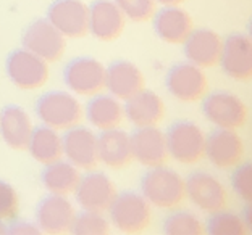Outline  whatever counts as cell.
<instances>
[{"label": "cell", "instance_id": "5", "mask_svg": "<svg viewBox=\"0 0 252 235\" xmlns=\"http://www.w3.org/2000/svg\"><path fill=\"white\" fill-rule=\"evenodd\" d=\"M202 113L215 128L234 131L243 128L249 116V110L241 97L228 90L207 92L202 99Z\"/></svg>", "mask_w": 252, "mask_h": 235}, {"label": "cell", "instance_id": "26", "mask_svg": "<svg viewBox=\"0 0 252 235\" xmlns=\"http://www.w3.org/2000/svg\"><path fill=\"white\" fill-rule=\"evenodd\" d=\"M79 179H81L79 169L70 161H63V159L45 164L41 174V182L45 190L54 195H63V197L74 193Z\"/></svg>", "mask_w": 252, "mask_h": 235}, {"label": "cell", "instance_id": "10", "mask_svg": "<svg viewBox=\"0 0 252 235\" xmlns=\"http://www.w3.org/2000/svg\"><path fill=\"white\" fill-rule=\"evenodd\" d=\"M21 44L26 50L41 56L44 61L55 63L65 55L66 39L50 25L47 18H37L23 31Z\"/></svg>", "mask_w": 252, "mask_h": 235}, {"label": "cell", "instance_id": "34", "mask_svg": "<svg viewBox=\"0 0 252 235\" xmlns=\"http://www.w3.org/2000/svg\"><path fill=\"white\" fill-rule=\"evenodd\" d=\"M7 234L10 235H37L41 234L37 224H32L30 221H11V224L7 226Z\"/></svg>", "mask_w": 252, "mask_h": 235}, {"label": "cell", "instance_id": "27", "mask_svg": "<svg viewBox=\"0 0 252 235\" xmlns=\"http://www.w3.org/2000/svg\"><path fill=\"white\" fill-rule=\"evenodd\" d=\"M28 152L41 164H50L59 161L63 157V143L59 131L49 126H36L32 129L30 142H28Z\"/></svg>", "mask_w": 252, "mask_h": 235}, {"label": "cell", "instance_id": "15", "mask_svg": "<svg viewBox=\"0 0 252 235\" xmlns=\"http://www.w3.org/2000/svg\"><path fill=\"white\" fill-rule=\"evenodd\" d=\"M219 65L234 81H249L252 76V41L248 34H230L221 45Z\"/></svg>", "mask_w": 252, "mask_h": 235}, {"label": "cell", "instance_id": "25", "mask_svg": "<svg viewBox=\"0 0 252 235\" xmlns=\"http://www.w3.org/2000/svg\"><path fill=\"white\" fill-rule=\"evenodd\" d=\"M86 119L97 131H108L120 128L125 119L122 100L110 94H97L91 97L86 105Z\"/></svg>", "mask_w": 252, "mask_h": 235}, {"label": "cell", "instance_id": "21", "mask_svg": "<svg viewBox=\"0 0 252 235\" xmlns=\"http://www.w3.org/2000/svg\"><path fill=\"white\" fill-rule=\"evenodd\" d=\"M97 158L110 169H125L133 163L131 139L126 131L115 128L97 135Z\"/></svg>", "mask_w": 252, "mask_h": 235}, {"label": "cell", "instance_id": "30", "mask_svg": "<svg viewBox=\"0 0 252 235\" xmlns=\"http://www.w3.org/2000/svg\"><path fill=\"white\" fill-rule=\"evenodd\" d=\"M110 229L112 224L104 213L83 209V213H76L70 232L74 235H107L110 234Z\"/></svg>", "mask_w": 252, "mask_h": 235}, {"label": "cell", "instance_id": "4", "mask_svg": "<svg viewBox=\"0 0 252 235\" xmlns=\"http://www.w3.org/2000/svg\"><path fill=\"white\" fill-rule=\"evenodd\" d=\"M168 155L180 164H197L205 157V132L191 121L173 123L165 132Z\"/></svg>", "mask_w": 252, "mask_h": 235}, {"label": "cell", "instance_id": "1", "mask_svg": "<svg viewBox=\"0 0 252 235\" xmlns=\"http://www.w3.org/2000/svg\"><path fill=\"white\" fill-rule=\"evenodd\" d=\"M151 206L160 209H175L185 202V179L165 164L149 168L141 179V192Z\"/></svg>", "mask_w": 252, "mask_h": 235}, {"label": "cell", "instance_id": "28", "mask_svg": "<svg viewBox=\"0 0 252 235\" xmlns=\"http://www.w3.org/2000/svg\"><path fill=\"white\" fill-rule=\"evenodd\" d=\"M205 232L210 235H246L251 232V229L239 214L221 209L210 214L205 222Z\"/></svg>", "mask_w": 252, "mask_h": 235}, {"label": "cell", "instance_id": "20", "mask_svg": "<svg viewBox=\"0 0 252 235\" xmlns=\"http://www.w3.org/2000/svg\"><path fill=\"white\" fill-rule=\"evenodd\" d=\"M144 87V74L133 61L117 60L105 68V89L118 100H128Z\"/></svg>", "mask_w": 252, "mask_h": 235}, {"label": "cell", "instance_id": "11", "mask_svg": "<svg viewBox=\"0 0 252 235\" xmlns=\"http://www.w3.org/2000/svg\"><path fill=\"white\" fill-rule=\"evenodd\" d=\"M244 142L234 129L217 128L205 135V157L217 169H233L244 161Z\"/></svg>", "mask_w": 252, "mask_h": 235}, {"label": "cell", "instance_id": "8", "mask_svg": "<svg viewBox=\"0 0 252 235\" xmlns=\"http://www.w3.org/2000/svg\"><path fill=\"white\" fill-rule=\"evenodd\" d=\"M63 82L73 94L94 97L105 89V66L93 56H78L63 70Z\"/></svg>", "mask_w": 252, "mask_h": 235}, {"label": "cell", "instance_id": "29", "mask_svg": "<svg viewBox=\"0 0 252 235\" xmlns=\"http://www.w3.org/2000/svg\"><path fill=\"white\" fill-rule=\"evenodd\" d=\"M163 234L167 235H202L205 224L191 211H175L163 221Z\"/></svg>", "mask_w": 252, "mask_h": 235}, {"label": "cell", "instance_id": "13", "mask_svg": "<svg viewBox=\"0 0 252 235\" xmlns=\"http://www.w3.org/2000/svg\"><path fill=\"white\" fill-rule=\"evenodd\" d=\"M117 185L105 173L99 171H88L78 182L74 190L76 203L84 211H95V213H105L108 206L112 205L113 198L117 197Z\"/></svg>", "mask_w": 252, "mask_h": 235}, {"label": "cell", "instance_id": "16", "mask_svg": "<svg viewBox=\"0 0 252 235\" xmlns=\"http://www.w3.org/2000/svg\"><path fill=\"white\" fill-rule=\"evenodd\" d=\"M63 157L78 169L93 171L99 164L97 158V135L86 126H73L62 135Z\"/></svg>", "mask_w": 252, "mask_h": 235}, {"label": "cell", "instance_id": "17", "mask_svg": "<svg viewBox=\"0 0 252 235\" xmlns=\"http://www.w3.org/2000/svg\"><path fill=\"white\" fill-rule=\"evenodd\" d=\"M133 159L137 163L154 168V166L167 164L170 155L167 148V137L158 126H147V128H136L133 134H129Z\"/></svg>", "mask_w": 252, "mask_h": 235}, {"label": "cell", "instance_id": "2", "mask_svg": "<svg viewBox=\"0 0 252 235\" xmlns=\"http://www.w3.org/2000/svg\"><path fill=\"white\" fill-rule=\"evenodd\" d=\"M107 211L110 224L122 234L146 232L152 224V206L139 192L125 190L117 193Z\"/></svg>", "mask_w": 252, "mask_h": 235}, {"label": "cell", "instance_id": "36", "mask_svg": "<svg viewBox=\"0 0 252 235\" xmlns=\"http://www.w3.org/2000/svg\"><path fill=\"white\" fill-rule=\"evenodd\" d=\"M156 2L163 5V7H175V5H181L185 0H156Z\"/></svg>", "mask_w": 252, "mask_h": 235}, {"label": "cell", "instance_id": "35", "mask_svg": "<svg viewBox=\"0 0 252 235\" xmlns=\"http://www.w3.org/2000/svg\"><path fill=\"white\" fill-rule=\"evenodd\" d=\"M243 221L246 222V226L249 229H252V208H251V203H246V206L243 208V213H241Z\"/></svg>", "mask_w": 252, "mask_h": 235}, {"label": "cell", "instance_id": "23", "mask_svg": "<svg viewBox=\"0 0 252 235\" xmlns=\"http://www.w3.org/2000/svg\"><path fill=\"white\" fill-rule=\"evenodd\" d=\"M221 37L212 29H192L183 42V52L189 63L199 68H212L219 65L221 53Z\"/></svg>", "mask_w": 252, "mask_h": 235}, {"label": "cell", "instance_id": "19", "mask_svg": "<svg viewBox=\"0 0 252 235\" xmlns=\"http://www.w3.org/2000/svg\"><path fill=\"white\" fill-rule=\"evenodd\" d=\"M125 102V118L134 128L158 126L163 121L165 113H167V106H165L162 97L152 90H147L146 87Z\"/></svg>", "mask_w": 252, "mask_h": 235}, {"label": "cell", "instance_id": "3", "mask_svg": "<svg viewBox=\"0 0 252 235\" xmlns=\"http://www.w3.org/2000/svg\"><path fill=\"white\" fill-rule=\"evenodd\" d=\"M36 114L44 126L62 132L81 123L84 111L81 103L71 92L49 90L36 102Z\"/></svg>", "mask_w": 252, "mask_h": 235}, {"label": "cell", "instance_id": "33", "mask_svg": "<svg viewBox=\"0 0 252 235\" xmlns=\"http://www.w3.org/2000/svg\"><path fill=\"white\" fill-rule=\"evenodd\" d=\"M233 169L231 188L244 203H252V166L241 163Z\"/></svg>", "mask_w": 252, "mask_h": 235}, {"label": "cell", "instance_id": "6", "mask_svg": "<svg viewBox=\"0 0 252 235\" xmlns=\"http://www.w3.org/2000/svg\"><path fill=\"white\" fill-rule=\"evenodd\" d=\"M5 71L10 82L21 90H37L49 81V63L32 52L16 49L5 60Z\"/></svg>", "mask_w": 252, "mask_h": 235}, {"label": "cell", "instance_id": "31", "mask_svg": "<svg viewBox=\"0 0 252 235\" xmlns=\"http://www.w3.org/2000/svg\"><path fill=\"white\" fill-rule=\"evenodd\" d=\"M126 20L133 23H147L157 11L156 0H113Z\"/></svg>", "mask_w": 252, "mask_h": 235}, {"label": "cell", "instance_id": "14", "mask_svg": "<svg viewBox=\"0 0 252 235\" xmlns=\"http://www.w3.org/2000/svg\"><path fill=\"white\" fill-rule=\"evenodd\" d=\"M76 217V209L68 197L49 193L36 206V224L41 234H68Z\"/></svg>", "mask_w": 252, "mask_h": 235}, {"label": "cell", "instance_id": "7", "mask_svg": "<svg viewBox=\"0 0 252 235\" xmlns=\"http://www.w3.org/2000/svg\"><path fill=\"white\" fill-rule=\"evenodd\" d=\"M185 190L189 202L207 214L225 209L230 200L226 187L221 184V181L204 171H196L186 177Z\"/></svg>", "mask_w": 252, "mask_h": 235}, {"label": "cell", "instance_id": "18", "mask_svg": "<svg viewBox=\"0 0 252 235\" xmlns=\"http://www.w3.org/2000/svg\"><path fill=\"white\" fill-rule=\"evenodd\" d=\"M125 26V15L113 0H95L89 5V34L97 41H117Z\"/></svg>", "mask_w": 252, "mask_h": 235}, {"label": "cell", "instance_id": "9", "mask_svg": "<svg viewBox=\"0 0 252 235\" xmlns=\"http://www.w3.org/2000/svg\"><path fill=\"white\" fill-rule=\"evenodd\" d=\"M165 85L170 95L183 103L200 102L209 92V81L204 68L189 61L171 66L165 76Z\"/></svg>", "mask_w": 252, "mask_h": 235}, {"label": "cell", "instance_id": "37", "mask_svg": "<svg viewBox=\"0 0 252 235\" xmlns=\"http://www.w3.org/2000/svg\"><path fill=\"white\" fill-rule=\"evenodd\" d=\"M3 234H7V226H5L3 221H0V235H3Z\"/></svg>", "mask_w": 252, "mask_h": 235}, {"label": "cell", "instance_id": "24", "mask_svg": "<svg viewBox=\"0 0 252 235\" xmlns=\"http://www.w3.org/2000/svg\"><path fill=\"white\" fill-rule=\"evenodd\" d=\"M34 126L23 106L7 105L0 111V137L15 152H26Z\"/></svg>", "mask_w": 252, "mask_h": 235}, {"label": "cell", "instance_id": "32", "mask_svg": "<svg viewBox=\"0 0 252 235\" xmlns=\"http://www.w3.org/2000/svg\"><path fill=\"white\" fill-rule=\"evenodd\" d=\"M20 213V197L15 187L0 179V221H15Z\"/></svg>", "mask_w": 252, "mask_h": 235}, {"label": "cell", "instance_id": "12", "mask_svg": "<svg viewBox=\"0 0 252 235\" xmlns=\"http://www.w3.org/2000/svg\"><path fill=\"white\" fill-rule=\"evenodd\" d=\"M45 18L65 39H83L89 34V7L83 0H55Z\"/></svg>", "mask_w": 252, "mask_h": 235}, {"label": "cell", "instance_id": "22", "mask_svg": "<svg viewBox=\"0 0 252 235\" xmlns=\"http://www.w3.org/2000/svg\"><path fill=\"white\" fill-rule=\"evenodd\" d=\"M152 26L160 41L178 45L185 42L186 37L192 32L194 20L186 10H183L180 5H175L157 10L152 18Z\"/></svg>", "mask_w": 252, "mask_h": 235}]
</instances>
